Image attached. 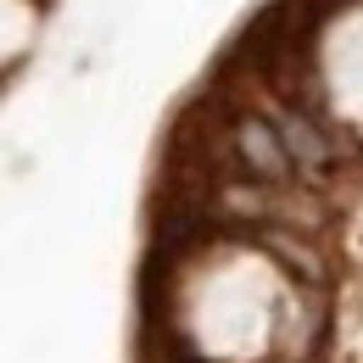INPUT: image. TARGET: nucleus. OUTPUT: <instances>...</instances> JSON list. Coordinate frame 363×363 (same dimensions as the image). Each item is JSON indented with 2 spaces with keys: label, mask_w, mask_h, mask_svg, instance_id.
<instances>
[{
  "label": "nucleus",
  "mask_w": 363,
  "mask_h": 363,
  "mask_svg": "<svg viewBox=\"0 0 363 363\" xmlns=\"http://www.w3.org/2000/svg\"><path fill=\"white\" fill-rule=\"evenodd\" d=\"M229 151H235V179L252 184V190H285V184H296L291 179V162H285V145L274 135V118H263V112L235 118Z\"/></svg>",
  "instance_id": "nucleus-1"
},
{
  "label": "nucleus",
  "mask_w": 363,
  "mask_h": 363,
  "mask_svg": "<svg viewBox=\"0 0 363 363\" xmlns=\"http://www.w3.org/2000/svg\"><path fill=\"white\" fill-rule=\"evenodd\" d=\"M274 135H279V145H285V162H291V179H296V184H324L330 174H335L341 145L330 140L324 123L285 112V118H274Z\"/></svg>",
  "instance_id": "nucleus-2"
}]
</instances>
